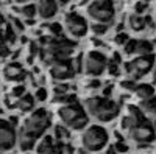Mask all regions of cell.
Wrapping results in <instances>:
<instances>
[{
    "mask_svg": "<svg viewBox=\"0 0 156 154\" xmlns=\"http://www.w3.org/2000/svg\"><path fill=\"white\" fill-rule=\"evenodd\" d=\"M136 41L137 39H129L125 45H123V53L125 55H134V51H136Z\"/></svg>",
    "mask_w": 156,
    "mask_h": 154,
    "instance_id": "31",
    "label": "cell"
},
{
    "mask_svg": "<svg viewBox=\"0 0 156 154\" xmlns=\"http://www.w3.org/2000/svg\"><path fill=\"white\" fill-rule=\"evenodd\" d=\"M3 22H5V17H3V16H2V14H0V25H2V23H3Z\"/></svg>",
    "mask_w": 156,
    "mask_h": 154,
    "instance_id": "39",
    "label": "cell"
},
{
    "mask_svg": "<svg viewBox=\"0 0 156 154\" xmlns=\"http://www.w3.org/2000/svg\"><path fill=\"white\" fill-rule=\"evenodd\" d=\"M47 31H48V34L51 37H61L62 36V25L61 23H56V22L48 23L47 25Z\"/></svg>",
    "mask_w": 156,
    "mask_h": 154,
    "instance_id": "24",
    "label": "cell"
},
{
    "mask_svg": "<svg viewBox=\"0 0 156 154\" xmlns=\"http://www.w3.org/2000/svg\"><path fill=\"white\" fill-rule=\"evenodd\" d=\"M80 154H89V152H80Z\"/></svg>",
    "mask_w": 156,
    "mask_h": 154,
    "instance_id": "41",
    "label": "cell"
},
{
    "mask_svg": "<svg viewBox=\"0 0 156 154\" xmlns=\"http://www.w3.org/2000/svg\"><path fill=\"white\" fill-rule=\"evenodd\" d=\"M86 16L94 23L109 25L114 20L115 8L111 0H94L86 6Z\"/></svg>",
    "mask_w": 156,
    "mask_h": 154,
    "instance_id": "7",
    "label": "cell"
},
{
    "mask_svg": "<svg viewBox=\"0 0 156 154\" xmlns=\"http://www.w3.org/2000/svg\"><path fill=\"white\" fill-rule=\"evenodd\" d=\"M98 87H101V83H100V80H97V78L90 80V81L86 84V89H98Z\"/></svg>",
    "mask_w": 156,
    "mask_h": 154,
    "instance_id": "36",
    "label": "cell"
},
{
    "mask_svg": "<svg viewBox=\"0 0 156 154\" xmlns=\"http://www.w3.org/2000/svg\"><path fill=\"white\" fill-rule=\"evenodd\" d=\"M3 76L6 81H22L25 78V69L20 62H8L3 67Z\"/></svg>",
    "mask_w": 156,
    "mask_h": 154,
    "instance_id": "16",
    "label": "cell"
},
{
    "mask_svg": "<svg viewBox=\"0 0 156 154\" xmlns=\"http://www.w3.org/2000/svg\"><path fill=\"white\" fill-rule=\"evenodd\" d=\"M36 8H37L39 17L44 19V20H48V19L56 16V12L59 9V5H58L56 0H41V2L36 5Z\"/></svg>",
    "mask_w": 156,
    "mask_h": 154,
    "instance_id": "15",
    "label": "cell"
},
{
    "mask_svg": "<svg viewBox=\"0 0 156 154\" xmlns=\"http://www.w3.org/2000/svg\"><path fill=\"white\" fill-rule=\"evenodd\" d=\"M17 143V132L11 121L0 118V151L5 152L14 148Z\"/></svg>",
    "mask_w": 156,
    "mask_h": 154,
    "instance_id": "12",
    "label": "cell"
},
{
    "mask_svg": "<svg viewBox=\"0 0 156 154\" xmlns=\"http://www.w3.org/2000/svg\"><path fill=\"white\" fill-rule=\"evenodd\" d=\"M120 89L123 92H128V94H134V91H136V87H137V83L136 81H133V80H123V81H120Z\"/></svg>",
    "mask_w": 156,
    "mask_h": 154,
    "instance_id": "25",
    "label": "cell"
},
{
    "mask_svg": "<svg viewBox=\"0 0 156 154\" xmlns=\"http://www.w3.org/2000/svg\"><path fill=\"white\" fill-rule=\"evenodd\" d=\"M108 30H109V25H101V23H92L90 25V31L95 36H103Z\"/></svg>",
    "mask_w": 156,
    "mask_h": 154,
    "instance_id": "28",
    "label": "cell"
},
{
    "mask_svg": "<svg viewBox=\"0 0 156 154\" xmlns=\"http://www.w3.org/2000/svg\"><path fill=\"white\" fill-rule=\"evenodd\" d=\"M9 56V47L3 37V33H0V58H6Z\"/></svg>",
    "mask_w": 156,
    "mask_h": 154,
    "instance_id": "29",
    "label": "cell"
},
{
    "mask_svg": "<svg viewBox=\"0 0 156 154\" xmlns=\"http://www.w3.org/2000/svg\"><path fill=\"white\" fill-rule=\"evenodd\" d=\"M150 23V17H144V16H139V14H131L128 16V20H126V27L134 31V33H140L147 28V25Z\"/></svg>",
    "mask_w": 156,
    "mask_h": 154,
    "instance_id": "17",
    "label": "cell"
},
{
    "mask_svg": "<svg viewBox=\"0 0 156 154\" xmlns=\"http://www.w3.org/2000/svg\"><path fill=\"white\" fill-rule=\"evenodd\" d=\"M156 66V56L154 55H147V56H136L123 62V72L126 75V80L137 81L142 76L150 73Z\"/></svg>",
    "mask_w": 156,
    "mask_h": 154,
    "instance_id": "6",
    "label": "cell"
},
{
    "mask_svg": "<svg viewBox=\"0 0 156 154\" xmlns=\"http://www.w3.org/2000/svg\"><path fill=\"white\" fill-rule=\"evenodd\" d=\"M34 97L30 95V94H25L23 97H20L17 101H16V108L20 111V112H30L34 109Z\"/></svg>",
    "mask_w": 156,
    "mask_h": 154,
    "instance_id": "19",
    "label": "cell"
},
{
    "mask_svg": "<svg viewBox=\"0 0 156 154\" xmlns=\"http://www.w3.org/2000/svg\"><path fill=\"white\" fill-rule=\"evenodd\" d=\"M62 143H55L51 135H44V139L37 143L36 152L37 154H62Z\"/></svg>",
    "mask_w": 156,
    "mask_h": 154,
    "instance_id": "14",
    "label": "cell"
},
{
    "mask_svg": "<svg viewBox=\"0 0 156 154\" xmlns=\"http://www.w3.org/2000/svg\"><path fill=\"white\" fill-rule=\"evenodd\" d=\"M133 95L140 103L142 101H147V100H150V98L154 97V87L151 84H147V83H140V84H137V87H136V91H134Z\"/></svg>",
    "mask_w": 156,
    "mask_h": 154,
    "instance_id": "18",
    "label": "cell"
},
{
    "mask_svg": "<svg viewBox=\"0 0 156 154\" xmlns=\"http://www.w3.org/2000/svg\"><path fill=\"white\" fill-rule=\"evenodd\" d=\"M139 108L142 109L144 114H148V115H151V117H156V95L153 98L147 100V101H142Z\"/></svg>",
    "mask_w": 156,
    "mask_h": 154,
    "instance_id": "22",
    "label": "cell"
},
{
    "mask_svg": "<svg viewBox=\"0 0 156 154\" xmlns=\"http://www.w3.org/2000/svg\"><path fill=\"white\" fill-rule=\"evenodd\" d=\"M120 55L119 53H114L109 59H108V67H106V70H108V73L111 75V76H117V73H119V66H120Z\"/></svg>",
    "mask_w": 156,
    "mask_h": 154,
    "instance_id": "21",
    "label": "cell"
},
{
    "mask_svg": "<svg viewBox=\"0 0 156 154\" xmlns=\"http://www.w3.org/2000/svg\"><path fill=\"white\" fill-rule=\"evenodd\" d=\"M83 108L87 117H92L98 123H109L115 120L120 114V106L111 98H105L100 95L87 97L83 101Z\"/></svg>",
    "mask_w": 156,
    "mask_h": 154,
    "instance_id": "2",
    "label": "cell"
},
{
    "mask_svg": "<svg viewBox=\"0 0 156 154\" xmlns=\"http://www.w3.org/2000/svg\"><path fill=\"white\" fill-rule=\"evenodd\" d=\"M129 41V36L126 34V33H123V31H119L115 36H114V42H115V45H125L126 42Z\"/></svg>",
    "mask_w": 156,
    "mask_h": 154,
    "instance_id": "30",
    "label": "cell"
},
{
    "mask_svg": "<svg viewBox=\"0 0 156 154\" xmlns=\"http://www.w3.org/2000/svg\"><path fill=\"white\" fill-rule=\"evenodd\" d=\"M3 37H5L6 44H14L16 42V31H14V28H12V25H6L5 27Z\"/></svg>",
    "mask_w": 156,
    "mask_h": 154,
    "instance_id": "26",
    "label": "cell"
},
{
    "mask_svg": "<svg viewBox=\"0 0 156 154\" xmlns=\"http://www.w3.org/2000/svg\"><path fill=\"white\" fill-rule=\"evenodd\" d=\"M48 73L51 76V80H55L56 83H66L73 78V75L76 72L73 67V62L70 59H64V61H56L53 64H50Z\"/></svg>",
    "mask_w": 156,
    "mask_h": 154,
    "instance_id": "11",
    "label": "cell"
},
{
    "mask_svg": "<svg viewBox=\"0 0 156 154\" xmlns=\"http://www.w3.org/2000/svg\"><path fill=\"white\" fill-rule=\"evenodd\" d=\"M106 154H117V152H115V149H114L112 146H109V148H108V152H106Z\"/></svg>",
    "mask_w": 156,
    "mask_h": 154,
    "instance_id": "38",
    "label": "cell"
},
{
    "mask_svg": "<svg viewBox=\"0 0 156 154\" xmlns=\"http://www.w3.org/2000/svg\"><path fill=\"white\" fill-rule=\"evenodd\" d=\"M109 140V134L103 126L92 125L87 126L81 134V146L86 152H98L103 148H106Z\"/></svg>",
    "mask_w": 156,
    "mask_h": 154,
    "instance_id": "5",
    "label": "cell"
},
{
    "mask_svg": "<svg viewBox=\"0 0 156 154\" xmlns=\"http://www.w3.org/2000/svg\"><path fill=\"white\" fill-rule=\"evenodd\" d=\"M58 117L62 123V126L70 128V129L75 131H80L84 129L89 123V117L83 108V104L80 103H70V104L66 106H61L58 109Z\"/></svg>",
    "mask_w": 156,
    "mask_h": 154,
    "instance_id": "4",
    "label": "cell"
},
{
    "mask_svg": "<svg viewBox=\"0 0 156 154\" xmlns=\"http://www.w3.org/2000/svg\"><path fill=\"white\" fill-rule=\"evenodd\" d=\"M153 75H154V78H156V67L153 69Z\"/></svg>",
    "mask_w": 156,
    "mask_h": 154,
    "instance_id": "40",
    "label": "cell"
},
{
    "mask_svg": "<svg viewBox=\"0 0 156 154\" xmlns=\"http://www.w3.org/2000/svg\"><path fill=\"white\" fill-rule=\"evenodd\" d=\"M25 95V86L23 84H19V86H14L11 89V97H14L16 100H19L20 97Z\"/></svg>",
    "mask_w": 156,
    "mask_h": 154,
    "instance_id": "32",
    "label": "cell"
},
{
    "mask_svg": "<svg viewBox=\"0 0 156 154\" xmlns=\"http://www.w3.org/2000/svg\"><path fill=\"white\" fill-rule=\"evenodd\" d=\"M50 128V115L45 109H36L23 121V126L17 135V145L22 151H30L36 146L37 139L44 135Z\"/></svg>",
    "mask_w": 156,
    "mask_h": 154,
    "instance_id": "1",
    "label": "cell"
},
{
    "mask_svg": "<svg viewBox=\"0 0 156 154\" xmlns=\"http://www.w3.org/2000/svg\"><path fill=\"white\" fill-rule=\"evenodd\" d=\"M148 9V3L147 2H136L134 3V14L144 16V12Z\"/></svg>",
    "mask_w": 156,
    "mask_h": 154,
    "instance_id": "33",
    "label": "cell"
},
{
    "mask_svg": "<svg viewBox=\"0 0 156 154\" xmlns=\"http://www.w3.org/2000/svg\"><path fill=\"white\" fill-rule=\"evenodd\" d=\"M145 114L142 112V109L139 106H128L126 108V114L123 115V118L120 121V128L125 132H129L134 126H137L139 123L145 121Z\"/></svg>",
    "mask_w": 156,
    "mask_h": 154,
    "instance_id": "13",
    "label": "cell"
},
{
    "mask_svg": "<svg viewBox=\"0 0 156 154\" xmlns=\"http://www.w3.org/2000/svg\"><path fill=\"white\" fill-rule=\"evenodd\" d=\"M20 12H22V16L27 19V20H33V17L37 14V8H36V5H33V3L23 5V6L20 8Z\"/></svg>",
    "mask_w": 156,
    "mask_h": 154,
    "instance_id": "23",
    "label": "cell"
},
{
    "mask_svg": "<svg viewBox=\"0 0 156 154\" xmlns=\"http://www.w3.org/2000/svg\"><path fill=\"white\" fill-rule=\"evenodd\" d=\"M34 100H37V101H45V100H47V89H45V87H39L37 91H36Z\"/></svg>",
    "mask_w": 156,
    "mask_h": 154,
    "instance_id": "34",
    "label": "cell"
},
{
    "mask_svg": "<svg viewBox=\"0 0 156 154\" xmlns=\"http://www.w3.org/2000/svg\"><path fill=\"white\" fill-rule=\"evenodd\" d=\"M76 44L72 39L67 37H51L50 41H47L42 47H39V56L42 58L44 62H47L48 66L56 61H64L69 59V56L73 53Z\"/></svg>",
    "mask_w": 156,
    "mask_h": 154,
    "instance_id": "3",
    "label": "cell"
},
{
    "mask_svg": "<svg viewBox=\"0 0 156 154\" xmlns=\"http://www.w3.org/2000/svg\"><path fill=\"white\" fill-rule=\"evenodd\" d=\"M55 137H56L58 140H64V139L67 140V139L70 137V134H69V131H67L66 126L56 125V126H55Z\"/></svg>",
    "mask_w": 156,
    "mask_h": 154,
    "instance_id": "27",
    "label": "cell"
},
{
    "mask_svg": "<svg viewBox=\"0 0 156 154\" xmlns=\"http://www.w3.org/2000/svg\"><path fill=\"white\" fill-rule=\"evenodd\" d=\"M11 22H12V28L14 30H19V31H23V25L19 19H14V17H11Z\"/></svg>",
    "mask_w": 156,
    "mask_h": 154,
    "instance_id": "37",
    "label": "cell"
},
{
    "mask_svg": "<svg viewBox=\"0 0 156 154\" xmlns=\"http://www.w3.org/2000/svg\"><path fill=\"white\" fill-rule=\"evenodd\" d=\"M64 28H66L67 34L73 39H80L84 37L89 31V23L84 16L78 14V12H67L64 14Z\"/></svg>",
    "mask_w": 156,
    "mask_h": 154,
    "instance_id": "9",
    "label": "cell"
},
{
    "mask_svg": "<svg viewBox=\"0 0 156 154\" xmlns=\"http://www.w3.org/2000/svg\"><path fill=\"white\" fill-rule=\"evenodd\" d=\"M136 56H147V55H153V44L147 39H137L136 41Z\"/></svg>",
    "mask_w": 156,
    "mask_h": 154,
    "instance_id": "20",
    "label": "cell"
},
{
    "mask_svg": "<svg viewBox=\"0 0 156 154\" xmlns=\"http://www.w3.org/2000/svg\"><path fill=\"white\" fill-rule=\"evenodd\" d=\"M126 134L137 145H148V143H151V142L156 140V129H154L153 123L148 121V120L139 123L137 126H134L133 129L129 132H126Z\"/></svg>",
    "mask_w": 156,
    "mask_h": 154,
    "instance_id": "10",
    "label": "cell"
},
{
    "mask_svg": "<svg viewBox=\"0 0 156 154\" xmlns=\"http://www.w3.org/2000/svg\"><path fill=\"white\" fill-rule=\"evenodd\" d=\"M112 148L115 149V152H126L128 151V145L125 142H115L112 145Z\"/></svg>",
    "mask_w": 156,
    "mask_h": 154,
    "instance_id": "35",
    "label": "cell"
},
{
    "mask_svg": "<svg viewBox=\"0 0 156 154\" xmlns=\"http://www.w3.org/2000/svg\"><path fill=\"white\" fill-rule=\"evenodd\" d=\"M108 58L101 51H89L83 59V72L90 78H98L103 72H106Z\"/></svg>",
    "mask_w": 156,
    "mask_h": 154,
    "instance_id": "8",
    "label": "cell"
}]
</instances>
